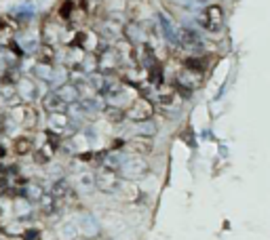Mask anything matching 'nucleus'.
Masks as SVG:
<instances>
[{
    "mask_svg": "<svg viewBox=\"0 0 270 240\" xmlns=\"http://www.w3.org/2000/svg\"><path fill=\"white\" fill-rule=\"evenodd\" d=\"M9 116L15 122H19L25 131H32L34 126L38 124V112H36V108L32 104H27V101L11 106L9 108Z\"/></svg>",
    "mask_w": 270,
    "mask_h": 240,
    "instance_id": "f257e3e1",
    "label": "nucleus"
},
{
    "mask_svg": "<svg viewBox=\"0 0 270 240\" xmlns=\"http://www.w3.org/2000/svg\"><path fill=\"white\" fill-rule=\"evenodd\" d=\"M118 168L125 177L129 179H139L148 173V164L144 160V156L139 154H129V156H121V162H118Z\"/></svg>",
    "mask_w": 270,
    "mask_h": 240,
    "instance_id": "f03ea898",
    "label": "nucleus"
},
{
    "mask_svg": "<svg viewBox=\"0 0 270 240\" xmlns=\"http://www.w3.org/2000/svg\"><path fill=\"white\" fill-rule=\"evenodd\" d=\"M95 188L102 192H116L121 188V179H118V171L114 166L104 164L97 168L95 173Z\"/></svg>",
    "mask_w": 270,
    "mask_h": 240,
    "instance_id": "7ed1b4c3",
    "label": "nucleus"
},
{
    "mask_svg": "<svg viewBox=\"0 0 270 240\" xmlns=\"http://www.w3.org/2000/svg\"><path fill=\"white\" fill-rule=\"evenodd\" d=\"M125 114L129 120L133 122H144V120H152L154 116V106L150 99H146V97H135L133 104L125 110Z\"/></svg>",
    "mask_w": 270,
    "mask_h": 240,
    "instance_id": "20e7f679",
    "label": "nucleus"
},
{
    "mask_svg": "<svg viewBox=\"0 0 270 240\" xmlns=\"http://www.w3.org/2000/svg\"><path fill=\"white\" fill-rule=\"evenodd\" d=\"M196 21H198V25H203L207 32H218L224 25V11L220 5H209L201 15L196 17Z\"/></svg>",
    "mask_w": 270,
    "mask_h": 240,
    "instance_id": "39448f33",
    "label": "nucleus"
},
{
    "mask_svg": "<svg viewBox=\"0 0 270 240\" xmlns=\"http://www.w3.org/2000/svg\"><path fill=\"white\" fill-rule=\"evenodd\" d=\"M95 65L99 67V72H112V70H116L121 67V53L116 49H104V51H99L97 53V57H95Z\"/></svg>",
    "mask_w": 270,
    "mask_h": 240,
    "instance_id": "423d86ee",
    "label": "nucleus"
},
{
    "mask_svg": "<svg viewBox=\"0 0 270 240\" xmlns=\"http://www.w3.org/2000/svg\"><path fill=\"white\" fill-rule=\"evenodd\" d=\"M179 38V47L184 51H188L190 55H201L203 53V40L194 30H188V27H184V30L177 34Z\"/></svg>",
    "mask_w": 270,
    "mask_h": 240,
    "instance_id": "0eeeda50",
    "label": "nucleus"
},
{
    "mask_svg": "<svg viewBox=\"0 0 270 240\" xmlns=\"http://www.w3.org/2000/svg\"><path fill=\"white\" fill-rule=\"evenodd\" d=\"M17 30V21L13 17H0V45L9 47L13 42V34Z\"/></svg>",
    "mask_w": 270,
    "mask_h": 240,
    "instance_id": "6e6552de",
    "label": "nucleus"
},
{
    "mask_svg": "<svg viewBox=\"0 0 270 240\" xmlns=\"http://www.w3.org/2000/svg\"><path fill=\"white\" fill-rule=\"evenodd\" d=\"M70 129V118L64 114V112H51L49 118V131L55 135H64Z\"/></svg>",
    "mask_w": 270,
    "mask_h": 240,
    "instance_id": "1a4fd4ad",
    "label": "nucleus"
},
{
    "mask_svg": "<svg viewBox=\"0 0 270 240\" xmlns=\"http://www.w3.org/2000/svg\"><path fill=\"white\" fill-rule=\"evenodd\" d=\"M42 108L47 112H64L68 108V104L64 101V97L57 91H49L45 97H42Z\"/></svg>",
    "mask_w": 270,
    "mask_h": 240,
    "instance_id": "9d476101",
    "label": "nucleus"
},
{
    "mask_svg": "<svg viewBox=\"0 0 270 240\" xmlns=\"http://www.w3.org/2000/svg\"><path fill=\"white\" fill-rule=\"evenodd\" d=\"M125 152H129V154H139V156H146V154L152 152V144H150V139L135 137V139H131V141H127V144H125Z\"/></svg>",
    "mask_w": 270,
    "mask_h": 240,
    "instance_id": "9b49d317",
    "label": "nucleus"
},
{
    "mask_svg": "<svg viewBox=\"0 0 270 240\" xmlns=\"http://www.w3.org/2000/svg\"><path fill=\"white\" fill-rule=\"evenodd\" d=\"M57 93H59V95L64 97V101H66L68 106L80 99V89H78V84H74V82H66V84H59Z\"/></svg>",
    "mask_w": 270,
    "mask_h": 240,
    "instance_id": "f8f14e48",
    "label": "nucleus"
},
{
    "mask_svg": "<svg viewBox=\"0 0 270 240\" xmlns=\"http://www.w3.org/2000/svg\"><path fill=\"white\" fill-rule=\"evenodd\" d=\"M159 27L163 30V38H165V40L169 42V45H171V47H177V45H179L177 32L173 30V25L169 23V19H167L165 15H161V17H159Z\"/></svg>",
    "mask_w": 270,
    "mask_h": 240,
    "instance_id": "ddd939ff",
    "label": "nucleus"
},
{
    "mask_svg": "<svg viewBox=\"0 0 270 240\" xmlns=\"http://www.w3.org/2000/svg\"><path fill=\"white\" fill-rule=\"evenodd\" d=\"M17 91H19V97H21L23 101H27V104H32L36 99V95H38L36 84L30 82V80H19L17 82Z\"/></svg>",
    "mask_w": 270,
    "mask_h": 240,
    "instance_id": "4468645a",
    "label": "nucleus"
},
{
    "mask_svg": "<svg viewBox=\"0 0 270 240\" xmlns=\"http://www.w3.org/2000/svg\"><path fill=\"white\" fill-rule=\"evenodd\" d=\"M13 150H15V154H19V156H25V154H32L34 152V139L32 137H17L15 139V146H13Z\"/></svg>",
    "mask_w": 270,
    "mask_h": 240,
    "instance_id": "2eb2a0df",
    "label": "nucleus"
},
{
    "mask_svg": "<svg viewBox=\"0 0 270 240\" xmlns=\"http://www.w3.org/2000/svg\"><path fill=\"white\" fill-rule=\"evenodd\" d=\"M55 57H57V53H55V49L49 45V42H42L38 47V63H51L53 65Z\"/></svg>",
    "mask_w": 270,
    "mask_h": 240,
    "instance_id": "dca6fc26",
    "label": "nucleus"
},
{
    "mask_svg": "<svg viewBox=\"0 0 270 240\" xmlns=\"http://www.w3.org/2000/svg\"><path fill=\"white\" fill-rule=\"evenodd\" d=\"M76 186L82 190V192H91L95 188V177L91 171H84V173H78L76 175Z\"/></svg>",
    "mask_w": 270,
    "mask_h": 240,
    "instance_id": "f3484780",
    "label": "nucleus"
},
{
    "mask_svg": "<svg viewBox=\"0 0 270 240\" xmlns=\"http://www.w3.org/2000/svg\"><path fill=\"white\" fill-rule=\"evenodd\" d=\"M34 17V7L32 5H21L17 11H15V17H13V19H15L17 23H27V21H30Z\"/></svg>",
    "mask_w": 270,
    "mask_h": 240,
    "instance_id": "a211bd4d",
    "label": "nucleus"
},
{
    "mask_svg": "<svg viewBox=\"0 0 270 240\" xmlns=\"http://www.w3.org/2000/svg\"><path fill=\"white\" fill-rule=\"evenodd\" d=\"M106 116H108V120H112V122H121L123 118H127V114H125V110L123 108H118V106H108L106 110Z\"/></svg>",
    "mask_w": 270,
    "mask_h": 240,
    "instance_id": "6ab92c4d",
    "label": "nucleus"
}]
</instances>
